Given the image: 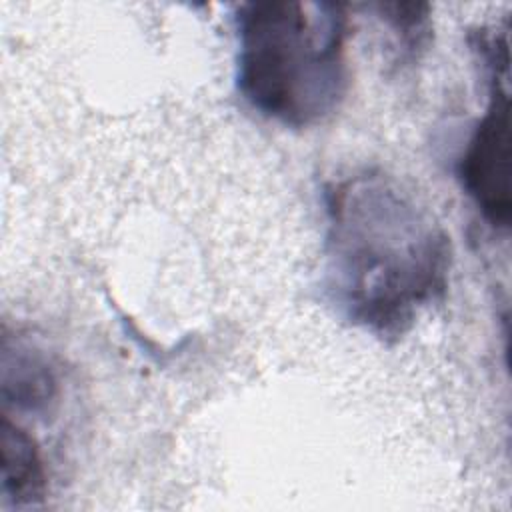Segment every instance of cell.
Segmentation results:
<instances>
[{
  "instance_id": "obj_5",
  "label": "cell",
  "mask_w": 512,
  "mask_h": 512,
  "mask_svg": "<svg viewBox=\"0 0 512 512\" xmlns=\"http://www.w3.org/2000/svg\"><path fill=\"white\" fill-rule=\"evenodd\" d=\"M2 504L32 506L44 498L46 472L34 438L8 414H2Z\"/></svg>"
},
{
  "instance_id": "obj_3",
  "label": "cell",
  "mask_w": 512,
  "mask_h": 512,
  "mask_svg": "<svg viewBox=\"0 0 512 512\" xmlns=\"http://www.w3.org/2000/svg\"><path fill=\"white\" fill-rule=\"evenodd\" d=\"M474 50L488 76V100L456 160V176L484 220L494 228L510 226V92L508 34L480 30Z\"/></svg>"
},
{
  "instance_id": "obj_4",
  "label": "cell",
  "mask_w": 512,
  "mask_h": 512,
  "mask_svg": "<svg viewBox=\"0 0 512 512\" xmlns=\"http://www.w3.org/2000/svg\"><path fill=\"white\" fill-rule=\"evenodd\" d=\"M58 392L56 370L42 350L4 336L2 344V402L24 414H44Z\"/></svg>"
},
{
  "instance_id": "obj_2",
  "label": "cell",
  "mask_w": 512,
  "mask_h": 512,
  "mask_svg": "<svg viewBox=\"0 0 512 512\" xmlns=\"http://www.w3.org/2000/svg\"><path fill=\"white\" fill-rule=\"evenodd\" d=\"M236 88L258 114L312 128L346 98L348 14L342 2H244L234 8Z\"/></svg>"
},
{
  "instance_id": "obj_1",
  "label": "cell",
  "mask_w": 512,
  "mask_h": 512,
  "mask_svg": "<svg viewBox=\"0 0 512 512\" xmlns=\"http://www.w3.org/2000/svg\"><path fill=\"white\" fill-rule=\"evenodd\" d=\"M322 294L352 326L396 342L446 296L452 240L396 176L354 170L324 188Z\"/></svg>"
}]
</instances>
